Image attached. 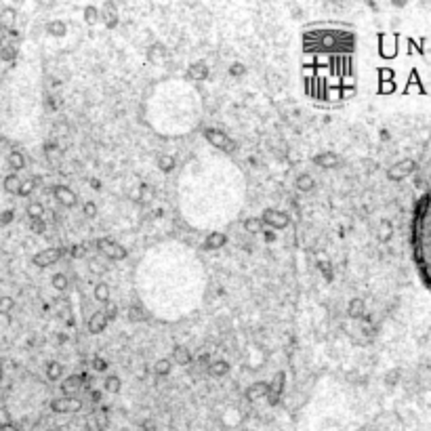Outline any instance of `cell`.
<instances>
[{"label":"cell","instance_id":"cell-1","mask_svg":"<svg viewBox=\"0 0 431 431\" xmlns=\"http://www.w3.org/2000/svg\"><path fill=\"white\" fill-rule=\"evenodd\" d=\"M95 246L101 252H106V257L112 259V261H124V259L129 257V250L122 244H118L116 240H112V238H97Z\"/></svg>","mask_w":431,"mask_h":431},{"label":"cell","instance_id":"cell-2","mask_svg":"<svg viewBox=\"0 0 431 431\" xmlns=\"http://www.w3.org/2000/svg\"><path fill=\"white\" fill-rule=\"evenodd\" d=\"M259 219L263 221L265 227H269V230H273V232H275V230H284V227L290 225V217H288V213L278 211V209H265Z\"/></svg>","mask_w":431,"mask_h":431},{"label":"cell","instance_id":"cell-3","mask_svg":"<svg viewBox=\"0 0 431 431\" xmlns=\"http://www.w3.org/2000/svg\"><path fill=\"white\" fill-rule=\"evenodd\" d=\"M204 139L209 141V143H213L215 147L227 151V154H234L236 151V143L230 139V135H225V133L219 131V129H206L204 131Z\"/></svg>","mask_w":431,"mask_h":431},{"label":"cell","instance_id":"cell-4","mask_svg":"<svg viewBox=\"0 0 431 431\" xmlns=\"http://www.w3.org/2000/svg\"><path fill=\"white\" fill-rule=\"evenodd\" d=\"M80 408H82V400L76 398V395H63V398L50 402V410L59 412V415H74Z\"/></svg>","mask_w":431,"mask_h":431},{"label":"cell","instance_id":"cell-5","mask_svg":"<svg viewBox=\"0 0 431 431\" xmlns=\"http://www.w3.org/2000/svg\"><path fill=\"white\" fill-rule=\"evenodd\" d=\"M65 255V248H44L40 252H36L32 257V263L36 265V267H50V265H55L57 261H61V257Z\"/></svg>","mask_w":431,"mask_h":431},{"label":"cell","instance_id":"cell-6","mask_svg":"<svg viewBox=\"0 0 431 431\" xmlns=\"http://www.w3.org/2000/svg\"><path fill=\"white\" fill-rule=\"evenodd\" d=\"M284 383H286V374H284V370H278V372L273 374L271 381H269V393H267V398H265L271 406L280 404L282 391H284Z\"/></svg>","mask_w":431,"mask_h":431},{"label":"cell","instance_id":"cell-7","mask_svg":"<svg viewBox=\"0 0 431 431\" xmlns=\"http://www.w3.org/2000/svg\"><path fill=\"white\" fill-rule=\"evenodd\" d=\"M86 383V372H76V374H70V376H65L63 378V383H61V393L63 395H74L76 391H80Z\"/></svg>","mask_w":431,"mask_h":431},{"label":"cell","instance_id":"cell-8","mask_svg":"<svg viewBox=\"0 0 431 431\" xmlns=\"http://www.w3.org/2000/svg\"><path fill=\"white\" fill-rule=\"evenodd\" d=\"M53 196H55V200H57L59 204L67 206V209H72V206L78 204V196H76L67 185H55V187H53Z\"/></svg>","mask_w":431,"mask_h":431},{"label":"cell","instance_id":"cell-9","mask_svg":"<svg viewBox=\"0 0 431 431\" xmlns=\"http://www.w3.org/2000/svg\"><path fill=\"white\" fill-rule=\"evenodd\" d=\"M267 393H269V383L259 381L246 389V398H248V402H259V400H265Z\"/></svg>","mask_w":431,"mask_h":431},{"label":"cell","instance_id":"cell-10","mask_svg":"<svg viewBox=\"0 0 431 431\" xmlns=\"http://www.w3.org/2000/svg\"><path fill=\"white\" fill-rule=\"evenodd\" d=\"M101 21L106 23L108 30H114L118 26V11L114 7V3H106L101 9Z\"/></svg>","mask_w":431,"mask_h":431},{"label":"cell","instance_id":"cell-11","mask_svg":"<svg viewBox=\"0 0 431 431\" xmlns=\"http://www.w3.org/2000/svg\"><path fill=\"white\" fill-rule=\"evenodd\" d=\"M312 162L320 168H333L339 164V156L335 151H322V154H316V156L312 158Z\"/></svg>","mask_w":431,"mask_h":431},{"label":"cell","instance_id":"cell-12","mask_svg":"<svg viewBox=\"0 0 431 431\" xmlns=\"http://www.w3.org/2000/svg\"><path fill=\"white\" fill-rule=\"evenodd\" d=\"M172 362L179 366H187L194 362V356L189 353V349L185 347V345H175V347H172Z\"/></svg>","mask_w":431,"mask_h":431},{"label":"cell","instance_id":"cell-13","mask_svg":"<svg viewBox=\"0 0 431 431\" xmlns=\"http://www.w3.org/2000/svg\"><path fill=\"white\" fill-rule=\"evenodd\" d=\"M225 244H227V236L221 234V232H213L204 240V248L206 250H217V248H223Z\"/></svg>","mask_w":431,"mask_h":431},{"label":"cell","instance_id":"cell-14","mask_svg":"<svg viewBox=\"0 0 431 431\" xmlns=\"http://www.w3.org/2000/svg\"><path fill=\"white\" fill-rule=\"evenodd\" d=\"M106 326H108V320H106V316H103V312H95L89 320V333L99 335V333L106 331Z\"/></svg>","mask_w":431,"mask_h":431},{"label":"cell","instance_id":"cell-15","mask_svg":"<svg viewBox=\"0 0 431 431\" xmlns=\"http://www.w3.org/2000/svg\"><path fill=\"white\" fill-rule=\"evenodd\" d=\"M187 76L192 80H206L209 78V65H206L204 61H196V63L189 65Z\"/></svg>","mask_w":431,"mask_h":431},{"label":"cell","instance_id":"cell-16","mask_svg":"<svg viewBox=\"0 0 431 431\" xmlns=\"http://www.w3.org/2000/svg\"><path fill=\"white\" fill-rule=\"evenodd\" d=\"M30 221H42L44 215H46V209H44V204L42 202H30L28 204V209H26Z\"/></svg>","mask_w":431,"mask_h":431},{"label":"cell","instance_id":"cell-17","mask_svg":"<svg viewBox=\"0 0 431 431\" xmlns=\"http://www.w3.org/2000/svg\"><path fill=\"white\" fill-rule=\"evenodd\" d=\"M61 376H63V364L57 360H50L46 364V378L48 381H59Z\"/></svg>","mask_w":431,"mask_h":431},{"label":"cell","instance_id":"cell-18","mask_svg":"<svg viewBox=\"0 0 431 431\" xmlns=\"http://www.w3.org/2000/svg\"><path fill=\"white\" fill-rule=\"evenodd\" d=\"M316 187V179L309 175V172H301V175L297 177V189L299 192H312V189Z\"/></svg>","mask_w":431,"mask_h":431},{"label":"cell","instance_id":"cell-19","mask_svg":"<svg viewBox=\"0 0 431 431\" xmlns=\"http://www.w3.org/2000/svg\"><path fill=\"white\" fill-rule=\"evenodd\" d=\"M19 187H21V179H19V175H17V172H11V175H7V177H5V192H9V194H15V196H17V192H19Z\"/></svg>","mask_w":431,"mask_h":431},{"label":"cell","instance_id":"cell-20","mask_svg":"<svg viewBox=\"0 0 431 431\" xmlns=\"http://www.w3.org/2000/svg\"><path fill=\"white\" fill-rule=\"evenodd\" d=\"M82 15H84V21L89 23V26H95L97 21H101V11L95 5H86L84 11H82Z\"/></svg>","mask_w":431,"mask_h":431},{"label":"cell","instance_id":"cell-21","mask_svg":"<svg viewBox=\"0 0 431 431\" xmlns=\"http://www.w3.org/2000/svg\"><path fill=\"white\" fill-rule=\"evenodd\" d=\"M209 370H211V374H215V376H225V374L232 370V366H230L227 360H215L213 364L209 366Z\"/></svg>","mask_w":431,"mask_h":431},{"label":"cell","instance_id":"cell-22","mask_svg":"<svg viewBox=\"0 0 431 431\" xmlns=\"http://www.w3.org/2000/svg\"><path fill=\"white\" fill-rule=\"evenodd\" d=\"M46 32L50 34V36H63V34L67 32V26L61 19H53V21L46 23Z\"/></svg>","mask_w":431,"mask_h":431},{"label":"cell","instance_id":"cell-23","mask_svg":"<svg viewBox=\"0 0 431 431\" xmlns=\"http://www.w3.org/2000/svg\"><path fill=\"white\" fill-rule=\"evenodd\" d=\"M95 299L99 303H110V286L106 282H97V286H95Z\"/></svg>","mask_w":431,"mask_h":431},{"label":"cell","instance_id":"cell-24","mask_svg":"<svg viewBox=\"0 0 431 431\" xmlns=\"http://www.w3.org/2000/svg\"><path fill=\"white\" fill-rule=\"evenodd\" d=\"M9 164H11L13 170H21V168H26V158H23V154L13 149V151L9 154Z\"/></svg>","mask_w":431,"mask_h":431},{"label":"cell","instance_id":"cell-25","mask_svg":"<svg viewBox=\"0 0 431 431\" xmlns=\"http://www.w3.org/2000/svg\"><path fill=\"white\" fill-rule=\"evenodd\" d=\"M244 230H246L248 234H261V232L265 230V225H263V221H261V219L250 217V219H246V221H244Z\"/></svg>","mask_w":431,"mask_h":431},{"label":"cell","instance_id":"cell-26","mask_svg":"<svg viewBox=\"0 0 431 431\" xmlns=\"http://www.w3.org/2000/svg\"><path fill=\"white\" fill-rule=\"evenodd\" d=\"M175 164H177V160H175V156H170V154H162V156L158 158V168L162 172H170L172 168H175Z\"/></svg>","mask_w":431,"mask_h":431},{"label":"cell","instance_id":"cell-27","mask_svg":"<svg viewBox=\"0 0 431 431\" xmlns=\"http://www.w3.org/2000/svg\"><path fill=\"white\" fill-rule=\"evenodd\" d=\"M160 59H164V46L162 44H154L147 48V61L149 63H158Z\"/></svg>","mask_w":431,"mask_h":431},{"label":"cell","instance_id":"cell-28","mask_svg":"<svg viewBox=\"0 0 431 431\" xmlns=\"http://www.w3.org/2000/svg\"><path fill=\"white\" fill-rule=\"evenodd\" d=\"M170 368H172V362L166 360V358H160L156 364H154V372H156L158 376H166L170 372Z\"/></svg>","mask_w":431,"mask_h":431},{"label":"cell","instance_id":"cell-29","mask_svg":"<svg viewBox=\"0 0 431 431\" xmlns=\"http://www.w3.org/2000/svg\"><path fill=\"white\" fill-rule=\"evenodd\" d=\"M410 166H412V162H402V164H398V166H393V168L389 170V179H402L406 172L410 170Z\"/></svg>","mask_w":431,"mask_h":431},{"label":"cell","instance_id":"cell-30","mask_svg":"<svg viewBox=\"0 0 431 431\" xmlns=\"http://www.w3.org/2000/svg\"><path fill=\"white\" fill-rule=\"evenodd\" d=\"M347 314H349V318H360L362 314H364V301H360V299H353L351 303H349V307H347Z\"/></svg>","mask_w":431,"mask_h":431},{"label":"cell","instance_id":"cell-31","mask_svg":"<svg viewBox=\"0 0 431 431\" xmlns=\"http://www.w3.org/2000/svg\"><path fill=\"white\" fill-rule=\"evenodd\" d=\"M103 387H106V391H110V393H118L120 387H122V381H120V376L114 374V376H108V378H106Z\"/></svg>","mask_w":431,"mask_h":431},{"label":"cell","instance_id":"cell-32","mask_svg":"<svg viewBox=\"0 0 431 431\" xmlns=\"http://www.w3.org/2000/svg\"><path fill=\"white\" fill-rule=\"evenodd\" d=\"M50 284H53L57 290H65L70 282H67V275H63V273H55L53 278H50Z\"/></svg>","mask_w":431,"mask_h":431},{"label":"cell","instance_id":"cell-33","mask_svg":"<svg viewBox=\"0 0 431 431\" xmlns=\"http://www.w3.org/2000/svg\"><path fill=\"white\" fill-rule=\"evenodd\" d=\"M103 316H106V320H108V324L110 322H114L116 318H118V305L116 303H106V312H103Z\"/></svg>","mask_w":431,"mask_h":431},{"label":"cell","instance_id":"cell-34","mask_svg":"<svg viewBox=\"0 0 431 431\" xmlns=\"http://www.w3.org/2000/svg\"><path fill=\"white\" fill-rule=\"evenodd\" d=\"M126 318H129L131 322H141V320H143V312H141V307H137V305L129 307V312H126Z\"/></svg>","mask_w":431,"mask_h":431},{"label":"cell","instance_id":"cell-35","mask_svg":"<svg viewBox=\"0 0 431 431\" xmlns=\"http://www.w3.org/2000/svg\"><path fill=\"white\" fill-rule=\"evenodd\" d=\"M32 192H34V181L28 179V181H21V187H19V192H17V196H19V198H28Z\"/></svg>","mask_w":431,"mask_h":431},{"label":"cell","instance_id":"cell-36","mask_svg":"<svg viewBox=\"0 0 431 431\" xmlns=\"http://www.w3.org/2000/svg\"><path fill=\"white\" fill-rule=\"evenodd\" d=\"M13 305H15V301L11 297H0V316H7L13 309Z\"/></svg>","mask_w":431,"mask_h":431},{"label":"cell","instance_id":"cell-37","mask_svg":"<svg viewBox=\"0 0 431 431\" xmlns=\"http://www.w3.org/2000/svg\"><path fill=\"white\" fill-rule=\"evenodd\" d=\"M82 213H84V217H95L97 215V204L93 202V200H86L84 204H82Z\"/></svg>","mask_w":431,"mask_h":431},{"label":"cell","instance_id":"cell-38","mask_svg":"<svg viewBox=\"0 0 431 431\" xmlns=\"http://www.w3.org/2000/svg\"><path fill=\"white\" fill-rule=\"evenodd\" d=\"M13 21H15V11H13V9H5V11H3V21H0V26L9 30V26H11Z\"/></svg>","mask_w":431,"mask_h":431},{"label":"cell","instance_id":"cell-39","mask_svg":"<svg viewBox=\"0 0 431 431\" xmlns=\"http://www.w3.org/2000/svg\"><path fill=\"white\" fill-rule=\"evenodd\" d=\"M139 198H141V202H149V200L154 198V189H151V185H141V189H139Z\"/></svg>","mask_w":431,"mask_h":431},{"label":"cell","instance_id":"cell-40","mask_svg":"<svg viewBox=\"0 0 431 431\" xmlns=\"http://www.w3.org/2000/svg\"><path fill=\"white\" fill-rule=\"evenodd\" d=\"M30 230H32L34 234H42V232H46V219H42V221H30Z\"/></svg>","mask_w":431,"mask_h":431},{"label":"cell","instance_id":"cell-41","mask_svg":"<svg viewBox=\"0 0 431 431\" xmlns=\"http://www.w3.org/2000/svg\"><path fill=\"white\" fill-rule=\"evenodd\" d=\"M15 55H17L15 46H3V50H0V57H3L5 61H11V59H15Z\"/></svg>","mask_w":431,"mask_h":431},{"label":"cell","instance_id":"cell-42","mask_svg":"<svg viewBox=\"0 0 431 431\" xmlns=\"http://www.w3.org/2000/svg\"><path fill=\"white\" fill-rule=\"evenodd\" d=\"M93 370H97V372H106V370H108V362L97 356V358L93 360Z\"/></svg>","mask_w":431,"mask_h":431},{"label":"cell","instance_id":"cell-43","mask_svg":"<svg viewBox=\"0 0 431 431\" xmlns=\"http://www.w3.org/2000/svg\"><path fill=\"white\" fill-rule=\"evenodd\" d=\"M230 74H232V76H244V74H246V67H244L242 63L236 61V63H232V67H230Z\"/></svg>","mask_w":431,"mask_h":431},{"label":"cell","instance_id":"cell-44","mask_svg":"<svg viewBox=\"0 0 431 431\" xmlns=\"http://www.w3.org/2000/svg\"><path fill=\"white\" fill-rule=\"evenodd\" d=\"M89 267H91L93 273H103V271H106V265H103L101 261H97V259H91V261H89Z\"/></svg>","mask_w":431,"mask_h":431},{"label":"cell","instance_id":"cell-45","mask_svg":"<svg viewBox=\"0 0 431 431\" xmlns=\"http://www.w3.org/2000/svg\"><path fill=\"white\" fill-rule=\"evenodd\" d=\"M70 252H72V257H84V252H86V246H82V244H74L72 248H70Z\"/></svg>","mask_w":431,"mask_h":431},{"label":"cell","instance_id":"cell-46","mask_svg":"<svg viewBox=\"0 0 431 431\" xmlns=\"http://www.w3.org/2000/svg\"><path fill=\"white\" fill-rule=\"evenodd\" d=\"M13 219H15V213H13V211H5V213H0V223H3V225L11 223Z\"/></svg>","mask_w":431,"mask_h":431},{"label":"cell","instance_id":"cell-47","mask_svg":"<svg viewBox=\"0 0 431 431\" xmlns=\"http://www.w3.org/2000/svg\"><path fill=\"white\" fill-rule=\"evenodd\" d=\"M320 265V271L324 273V278H326V282H333V273H331V267L326 265V263H318Z\"/></svg>","mask_w":431,"mask_h":431},{"label":"cell","instance_id":"cell-48","mask_svg":"<svg viewBox=\"0 0 431 431\" xmlns=\"http://www.w3.org/2000/svg\"><path fill=\"white\" fill-rule=\"evenodd\" d=\"M261 236L265 238V242H275V232L269 230V227H265V230L261 232Z\"/></svg>","mask_w":431,"mask_h":431},{"label":"cell","instance_id":"cell-49","mask_svg":"<svg viewBox=\"0 0 431 431\" xmlns=\"http://www.w3.org/2000/svg\"><path fill=\"white\" fill-rule=\"evenodd\" d=\"M0 431H19V427L13 425V423H3L0 425Z\"/></svg>","mask_w":431,"mask_h":431},{"label":"cell","instance_id":"cell-50","mask_svg":"<svg viewBox=\"0 0 431 431\" xmlns=\"http://www.w3.org/2000/svg\"><path fill=\"white\" fill-rule=\"evenodd\" d=\"M7 36H9V30L0 26V46H5V40H7Z\"/></svg>","mask_w":431,"mask_h":431},{"label":"cell","instance_id":"cell-51","mask_svg":"<svg viewBox=\"0 0 431 431\" xmlns=\"http://www.w3.org/2000/svg\"><path fill=\"white\" fill-rule=\"evenodd\" d=\"M46 106H48V110H57V103L53 97H46Z\"/></svg>","mask_w":431,"mask_h":431},{"label":"cell","instance_id":"cell-52","mask_svg":"<svg viewBox=\"0 0 431 431\" xmlns=\"http://www.w3.org/2000/svg\"><path fill=\"white\" fill-rule=\"evenodd\" d=\"M91 398L93 402H101V391H91Z\"/></svg>","mask_w":431,"mask_h":431},{"label":"cell","instance_id":"cell-53","mask_svg":"<svg viewBox=\"0 0 431 431\" xmlns=\"http://www.w3.org/2000/svg\"><path fill=\"white\" fill-rule=\"evenodd\" d=\"M91 187L93 189H101V181L99 179H91Z\"/></svg>","mask_w":431,"mask_h":431},{"label":"cell","instance_id":"cell-54","mask_svg":"<svg viewBox=\"0 0 431 431\" xmlns=\"http://www.w3.org/2000/svg\"><path fill=\"white\" fill-rule=\"evenodd\" d=\"M0 376H3V370H0Z\"/></svg>","mask_w":431,"mask_h":431}]
</instances>
